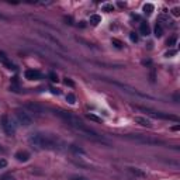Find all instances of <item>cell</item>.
I'll return each instance as SVG.
<instances>
[{
  "instance_id": "cell-13",
  "label": "cell",
  "mask_w": 180,
  "mask_h": 180,
  "mask_svg": "<svg viewBox=\"0 0 180 180\" xmlns=\"http://www.w3.org/2000/svg\"><path fill=\"white\" fill-rule=\"evenodd\" d=\"M16 159H17L18 162H27V160L30 159V154L27 151H18L17 154H16Z\"/></svg>"
},
{
  "instance_id": "cell-17",
  "label": "cell",
  "mask_w": 180,
  "mask_h": 180,
  "mask_svg": "<svg viewBox=\"0 0 180 180\" xmlns=\"http://www.w3.org/2000/svg\"><path fill=\"white\" fill-rule=\"evenodd\" d=\"M155 37H156V38H160V37L163 35V28H162V25H160L159 23L156 24V25H155Z\"/></svg>"
},
{
  "instance_id": "cell-10",
  "label": "cell",
  "mask_w": 180,
  "mask_h": 180,
  "mask_svg": "<svg viewBox=\"0 0 180 180\" xmlns=\"http://www.w3.org/2000/svg\"><path fill=\"white\" fill-rule=\"evenodd\" d=\"M0 61H2V62H3V65H6L9 69H16L14 63H13L12 61L7 58V55L3 52V51H0Z\"/></svg>"
},
{
  "instance_id": "cell-30",
  "label": "cell",
  "mask_w": 180,
  "mask_h": 180,
  "mask_svg": "<svg viewBox=\"0 0 180 180\" xmlns=\"http://www.w3.org/2000/svg\"><path fill=\"white\" fill-rule=\"evenodd\" d=\"M177 51L176 49H173V51H169V52H166V56H172V55H174Z\"/></svg>"
},
{
  "instance_id": "cell-24",
  "label": "cell",
  "mask_w": 180,
  "mask_h": 180,
  "mask_svg": "<svg viewBox=\"0 0 180 180\" xmlns=\"http://www.w3.org/2000/svg\"><path fill=\"white\" fill-rule=\"evenodd\" d=\"M49 79L51 80H52V82H58V75H56L55 73V72H51V73H49Z\"/></svg>"
},
{
  "instance_id": "cell-31",
  "label": "cell",
  "mask_w": 180,
  "mask_h": 180,
  "mask_svg": "<svg viewBox=\"0 0 180 180\" xmlns=\"http://www.w3.org/2000/svg\"><path fill=\"white\" fill-rule=\"evenodd\" d=\"M65 85H69V86H73V82L69 79H65Z\"/></svg>"
},
{
  "instance_id": "cell-29",
  "label": "cell",
  "mask_w": 180,
  "mask_h": 180,
  "mask_svg": "<svg viewBox=\"0 0 180 180\" xmlns=\"http://www.w3.org/2000/svg\"><path fill=\"white\" fill-rule=\"evenodd\" d=\"M72 180H87V179H86V177H82V176H73Z\"/></svg>"
},
{
  "instance_id": "cell-2",
  "label": "cell",
  "mask_w": 180,
  "mask_h": 180,
  "mask_svg": "<svg viewBox=\"0 0 180 180\" xmlns=\"http://www.w3.org/2000/svg\"><path fill=\"white\" fill-rule=\"evenodd\" d=\"M28 141L31 145L37 148H41V149H55L58 145H56V141L51 136L45 135V134L41 132H34L28 136Z\"/></svg>"
},
{
  "instance_id": "cell-7",
  "label": "cell",
  "mask_w": 180,
  "mask_h": 180,
  "mask_svg": "<svg viewBox=\"0 0 180 180\" xmlns=\"http://www.w3.org/2000/svg\"><path fill=\"white\" fill-rule=\"evenodd\" d=\"M2 127H3V130H4V132L7 134V135H14V132H16V127H14V124H13V121L10 120V117H7V115H3L2 117Z\"/></svg>"
},
{
  "instance_id": "cell-11",
  "label": "cell",
  "mask_w": 180,
  "mask_h": 180,
  "mask_svg": "<svg viewBox=\"0 0 180 180\" xmlns=\"http://www.w3.org/2000/svg\"><path fill=\"white\" fill-rule=\"evenodd\" d=\"M135 122L136 124H139V125H142V127H151V120L149 118H146V117H142V115H136L135 118Z\"/></svg>"
},
{
  "instance_id": "cell-22",
  "label": "cell",
  "mask_w": 180,
  "mask_h": 180,
  "mask_svg": "<svg viewBox=\"0 0 180 180\" xmlns=\"http://www.w3.org/2000/svg\"><path fill=\"white\" fill-rule=\"evenodd\" d=\"M111 42H113V45H115L117 48H122V47H124V44H122L120 39H117V38H113Z\"/></svg>"
},
{
  "instance_id": "cell-26",
  "label": "cell",
  "mask_w": 180,
  "mask_h": 180,
  "mask_svg": "<svg viewBox=\"0 0 180 180\" xmlns=\"http://www.w3.org/2000/svg\"><path fill=\"white\" fill-rule=\"evenodd\" d=\"M7 166V160L3 159V158H0V169H4Z\"/></svg>"
},
{
  "instance_id": "cell-1",
  "label": "cell",
  "mask_w": 180,
  "mask_h": 180,
  "mask_svg": "<svg viewBox=\"0 0 180 180\" xmlns=\"http://www.w3.org/2000/svg\"><path fill=\"white\" fill-rule=\"evenodd\" d=\"M55 114H58L59 117L62 118L63 121L69 125V127H72L75 131H77L80 135L86 136V138H89V139H93V141H99V142H101V144H107V141L103 138V136L99 135L93 128H90L89 125H86L79 117L73 115L72 113L63 111V110H56Z\"/></svg>"
},
{
  "instance_id": "cell-12",
  "label": "cell",
  "mask_w": 180,
  "mask_h": 180,
  "mask_svg": "<svg viewBox=\"0 0 180 180\" xmlns=\"http://www.w3.org/2000/svg\"><path fill=\"white\" fill-rule=\"evenodd\" d=\"M25 107L28 110H31L33 113H35V114H42V107L41 106H38V104H35V103H27L25 104Z\"/></svg>"
},
{
  "instance_id": "cell-8",
  "label": "cell",
  "mask_w": 180,
  "mask_h": 180,
  "mask_svg": "<svg viewBox=\"0 0 180 180\" xmlns=\"http://www.w3.org/2000/svg\"><path fill=\"white\" fill-rule=\"evenodd\" d=\"M38 34H39V37H42V38H44V39H47V41L52 42V44H55L58 48H61V49H63L62 42H61V41H58V39H56L55 37H52V35H51V34L44 33V31H38Z\"/></svg>"
},
{
  "instance_id": "cell-19",
  "label": "cell",
  "mask_w": 180,
  "mask_h": 180,
  "mask_svg": "<svg viewBox=\"0 0 180 180\" xmlns=\"http://www.w3.org/2000/svg\"><path fill=\"white\" fill-rule=\"evenodd\" d=\"M101 9H103V12L111 13V12H114V4L113 3H104L103 6H101Z\"/></svg>"
},
{
  "instance_id": "cell-32",
  "label": "cell",
  "mask_w": 180,
  "mask_h": 180,
  "mask_svg": "<svg viewBox=\"0 0 180 180\" xmlns=\"http://www.w3.org/2000/svg\"><path fill=\"white\" fill-rule=\"evenodd\" d=\"M118 6H120V7H124L125 3H122V2H118Z\"/></svg>"
},
{
  "instance_id": "cell-5",
  "label": "cell",
  "mask_w": 180,
  "mask_h": 180,
  "mask_svg": "<svg viewBox=\"0 0 180 180\" xmlns=\"http://www.w3.org/2000/svg\"><path fill=\"white\" fill-rule=\"evenodd\" d=\"M113 85H114V86H117V87H120V89H121V90H122V92L128 93V95H131V96H135V97H139V99H152L151 96L145 95V93H141V92H139V90H138V89H134V87H131V86L125 85V83L113 82Z\"/></svg>"
},
{
  "instance_id": "cell-15",
  "label": "cell",
  "mask_w": 180,
  "mask_h": 180,
  "mask_svg": "<svg viewBox=\"0 0 180 180\" xmlns=\"http://www.w3.org/2000/svg\"><path fill=\"white\" fill-rule=\"evenodd\" d=\"M139 33L145 37H148L149 34H151V28H149L148 23H141V25H139Z\"/></svg>"
},
{
  "instance_id": "cell-9",
  "label": "cell",
  "mask_w": 180,
  "mask_h": 180,
  "mask_svg": "<svg viewBox=\"0 0 180 180\" xmlns=\"http://www.w3.org/2000/svg\"><path fill=\"white\" fill-rule=\"evenodd\" d=\"M25 79L28 80H39L41 79V73L35 69H27L25 71Z\"/></svg>"
},
{
  "instance_id": "cell-25",
  "label": "cell",
  "mask_w": 180,
  "mask_h": 180,
  "mask_svg": "<svg viewBox=\"0 0 180 180\" xmlns=\"http://www.w3.org/2000/svg\"><path fill=\"white\" fill-rule=\"evenodd\" d=\"M172 14H173L174 17H179V16H180V10H179V7H174V9H172Z\"/></svg>"
},
{
  "instance_id": "cell-6",
  "label": "cell",
  "mask_w": 180,
  "mask_h": 180,
  "mask_svg": "<svg viewBox=\"0 0 180 180\" xmlns=\"http://www.w3.org/2000/svg\"><path fill=\"white\" fill-rule=\"evenodd\" d=\"M16 117H17L18 122H20L21 125L30 127V125L33 124V118H31V115H30L28 113H27L25 110H23V108L16 110Z\"/></svg>"
},
{
  "instance_id": "cell-18",
  "label": "cell",
  "mask_w": 180,
  "mask_h": 180,
  "mask_svg": "<svg viewBox=\"0 0 180 180\" xmlns=\"http://www.w3.org/2000/svg\"><path fill=\"white\" fill-rule=\"evenodd\" d=\"M154 9H155V7H154V4H152V3H146V4L144 6V13H145L146 16H149V14H152Z\"/></svg>"
},
{
  "instance_id": "cell-4",
  "label": "cell",
  "mask_w": 180,
  "mask_h": 180,
  "mask_svg": "<svg viewBox=\"0 0 180 180\" xmlns=\"http://www.w3.org/2000/svg\"><path fill=\"white\" fill-rule=\"evenodd\" d=\"M125 139H130V141L138 142V144H146V145H158V144H163L159 139H154V138H148L145 135H139V134H127L124 135Z\"/></svg>"
},
{
  "instance_id": "cell-14",
  "label": "cell",
  "mask_w": 180,
  "mask_h": 180,
  "mask_svg": "<svg viewBox=\"0 0 180 180\" xmlns=\"http://www.w3.org/2000/svg\"><path fill=\"white\" fill-rule=\"evenodd\" d=\"M128 170H130L135 177H141V179L146 177V173H145V172H142L141 169H138V168H128Z\"/></svg>"
},
{
  "instance_id": "cell-3",
  "label": "cell",
  "mask_w": 180,
  "mask_h": 180,
  "mask_svg": "<svg viewBox=\"0 0 180 180\" xmlns=\"http://www.w3.org/2000/svg\"><path fill=\"white\" fill-rule=\"evenodd\" d=\"M136 108L141 110V111L146 113L148 115H151V117H155V118H160V120H172V121H179V118L176 115H172V114H168V113H162V111H156V110H152L149 107H142V106H136Z\"/></svg>"
},
{
  "instance_id": "cell-28",
  "label": "cell",
  "mask_w": 180,
  "mask_h": 180,
  "mask_svg": "<svg viewBox=\"0 0 180 180\" xmlns=\"http://www.w3.org/2000/svg\"><path fill=\"white\" fill-rule=\"evenodd\" d=\"M2 180H16V179H14L13 176H10V174H7V176H3V177H2Z\"/></svg>"
},
{
  "instance_id": "cell-21",
  "label": "cell",
  "mask_w": 180,
  "mask_h": 180,
  "mask_svg": "<svg viewBox=\"0 0 180 180\" xmlns=\"http://www.w3.org/2000/svg\"><path fill=\"white\" fill-rule=\"evenodd\" d=\"M87 118L89 120H92V121H96V122H103V120L99 117H96L95 114H87Z\"/></svg>"
},
{
  "instance_id": "cell-20",
  "label": "cell",
  "mask_w": 180,
  "mask_h": 180,
  "mask_svg": "<svg viewBox=\"0 0 180 180\" xmlns=\"http://www.w3.org/2000/svg\"><path fill=\"white\" fill-rule=\"evenodd\" d=\"M66 101H68L69 104H75V103H76V97H75V95L68 93V95H66Z\"/></svg>"
},
{
  "instance_id": "cell-23",
  "label": "cell",
  "mask_w": 180,
  "mask_h": 180,
  "mask_svg": "<svg viewBox=\"0 0 180 180\" xmlns=\"http://www.w3.org/2000/svg\"><path fill=\"white\" fill-rule=\"evenodd\" d=\"M176 41H177V37H176V35L170 37V38L168 39V45H169V47H172V45H174V44H176Z\"/></svg>"
},
{
  "instance_id": "cell-27",
  "label": "cell",
  "mask_w": 180,
  "mask_h": 180,
  "mask_svg": "<svg viewBox=\"0 0 180 180\" xmlns=\"http://www.w3.org/2000/svg\"><path fill=\"white\" fill-rule=\"evenodd\" d=\"M130 38H131V41H132V42H138V35H136L135 33H131Z\"/></svg>"
},
{
  "instance_id": "cell-33",
  "label": "cell",
  "mask_w": 180,
  "mask_h": 180,
  "mask_svg": "<svg viewBox=\"0 0 180 180\" xmlns=\"http://www.w3.org/2000/svg\"><path fill=\"white\" fill-rule=\"evenodd\" d=\"M0 18H3V20H6V18H7V17H4V16H3V14H0Z\"/></svg>"
},
{
  "instance_id": "cell-16",
  "label": "cell",
  "mask_w": 180,
  "mask_h": 180,
  "mask_svg": "<svg viewBox=\"0 0 180 180\" xmlns=\"http://www.w3.org/2000/svg\"><path fill=\"white\" fill-rule=\"evenodd\" d=\"M90 24L92 25H97V24H100L101 23V16H99V14H92L90 16Z\"/></svg>"
}]
</instances>
